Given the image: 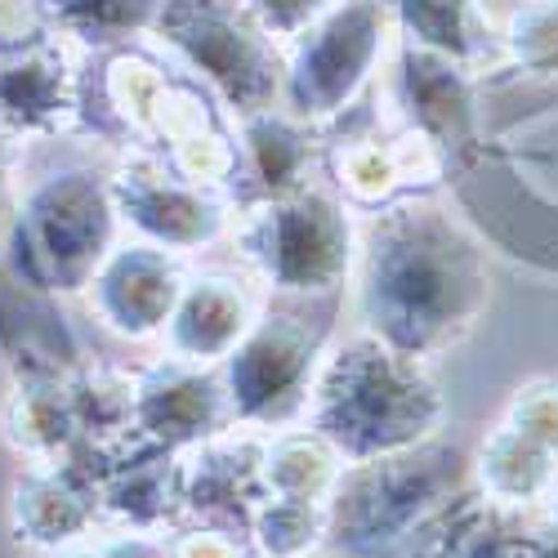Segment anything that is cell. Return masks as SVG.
<instances>
[{
    "mask_svg": "<svg viewBox=\"0 0 558 558\" xmlns=\"http://www.w3.org/2000/svg\"><path fill=\"white\" fill-rule=\"evenodd\" d=\"M483 304V259L442 210L407 202L376 219L362 259V317L371 336L425 362L470 331Z\"/></svg>",
    "mask_w": 558,
    "mask_h": 558,
    "instance_id": "1",
    "label": "cell"
},
{
    "mask_svg": "<svg viewBox=\"0 0 558 558\" xmlns=\"http://www.w3.org/2000/svg\"><path fill=\"white\" fill-rule=\"evenodd\" d=\"M313 429L353 464L421 451L442 421V398L421 357L380 336L349 340L313 380Z\"/></svg>",
    "mask_w": 558,
    "mask_h": 558,
    "instance_id": "2",
    "label": "cell"
},
{
    "mask_svg": "<svg viewBox=\"0 0 558 558\" xmlns=\"http://www.w3.org/2000/svg\"><path fill=\"white\" fill-rule=\"evenodd\" d=\"M117 202L89 170L45 179L19 206L14 268L36 291H81L112 255Z\"/></svg>",
    "mask_w": 558,
    "mask_h": 558,
    "instance_id": "3",
    "label": "cell"
},
{
    "mask_svg": "<svg viewBox=\"0 0 558 558\" xmlns=\"http://www.w3.org/2000/svg\"><path fill=\"white\" fill-rule=\"evenodd\" d=\"M451 500L447 478L425 456H380L362 460L353 474H340L327 500V536L344 549L376 554L421 536V527Z\"/></svg>",
    "mask_w": 558,
    "mask_h": 558,
    "instance_id": "4",
    "label": "cell"
},
{
    "mask_svg": "<svg viewBox=\"0 0 558 558\" xmlns=\"http://www.w3.org/2000/svg\"><path fill=\"white\" fill-rule=\"evenodd\" d=\"M242 246L246 259L277 291H295V295L331 291L353 259L344 210L331 197L304 189L287 197H268V206L251 215Z\"/></svg>",
    "mask_w": 558,
    "mask_h": 558,
    "instance_id": "5",
    "label": "cell"
},
{
    "mask_svg": "<svg viewBox=\"0 0 558 558\" xmlns=\"http://www.w3.org/2000/svg\"><path fill=\"white\" fill-rule=\"evenodd\" d=\"M317 336L300 317H264L228 357V407L238 421L268 425L308 402Z\"/></svg>",
    "mask_w": 558,
    "mask_h": 558,
    "instance_id": "6",
    "label": "cell"
},
{
    "mask_svg": "<svg viewBox=\"0 0 558 558\" xmlns=\"http://www.w3.org/2000/svg\"><path fill=\"white\" fill-rule=\"evenodd\" d=\"M228 393L197 362L170 357L134 385V429L153 447H193L223 429Z\"/></svg>",
    "mask_w": 558,
    "mask_h": 558,
    "instance_id": "7",
    "label": "cell"
},
{
    "mask_svg": "<svg viewBox=\"0 0 558 558\" xmlns=\"http://www.w3.org/2000/svg\"><path fill=\"white\" fill-rule=\"evenodd\" d=\"M89 287H95V304L104 322L125 340H148L166 331L183 295L179 268L161 246L112 251Z\"/></svg>",
    "mask_w": 558,
    "mask_h": 558,
    "instance_id": "8",
    "label": "cell"
},
{
    "mask_svg": "<svg viewBox=\"0 0 558 558\" xmlns=\"http://www.w3.org/2000/svg\"><path fill=\"white\" fill-rule=\"evenodd\" d=\"M112 202L117 215H125L161 251L210 246L223 228L219 206L166 170H121L112 179Z\"/></svg>",
    "mask_w": 558,
    "mask_h": 558,
    "instance_id": "9",
    "label": "cell"
},
{
    "mask_svg": "<svg viewBox=\"0 0 558 558\" xmlns=\"http://www.w3.org/2000/svg\"><path fill=\"white\" fill-rule=\"evenodd\" d=\"M264 451L259 442H210L197 451L193 464H183V505L197 509L202 519H223L228 527H246L259 500L268 496L264 487Z\"/></svg>",
    "mask_w": 558,
    "mask_h": 558,
    "instance_id": "10",
    "label": "cell"
},
{
    "mask_svg": "<svg viewBox=\"0 0 558 558\" xmlns=\"http://www.w3.org/2000/svg\"><path fill=\"white\" fill-rule=\"evenodd\" d=\"M99 478H81L72 464L32 470L14 487V532L40 549H68L99 514Z\"/></svg>",
    "mask_w": 558,
    "mask_h": 558,
    "instance_id": "11",
    "label": "cell"
},
{
    "mask_svg": "<svg viewBox=\"0 0 558 558\" xmlns=\"http://www.w3.org/2000/svg\"><path fill=\"white\" fill-rule=\"evenodd\" d=\"M255 327V308L242 282L232 277H197V282L183 287L179 308L170 317V344L174 357L183 362H223L232 357Z\"/></svg>",
    "mask_w": 558,
    "mask_h": 558,
    "instance_id": "12",
    "label": "cell"
},
{
    "mask_svg": "<svg viewBox=\"0 0 558 558\" xmlns=\"http://www.w3.org/2000/svg\"><path fill=\"white\" fill-rule=\"evenodd\" d=\"M509 505L492 496H451L421 527L415 558H527V536L505 514Z\"/></svg>",
    "mask_w": 558,
    "mask_h": 558,
    "instance_id": "13",
    "label": "cell"
},
{
    "mask_svg": "<svg viewBox=\"0 0 558 558\" xmlns=\"http://www.w3.org/2000/svg\"><path fill=\"white\" fill-rule=\"evenodd\" d=\"M371 54H376V27L362 10L344 14L327 36H317L313 54L295 76L300 112H336L340 104H349L357 81L366 76Z\"/></svg>",
    "mask_w": 558,
    "mask_h": 558,
    "instance_id": "14",
    "label": "cell"
},
{
    "mask_svg": "<svg viewBox=\"0 0 558 558\" xmlns=\"http://www.w3.org/2000/svg\"><path fill=\"white\" fill-rule=\"evenodd\" d=\"M72 112V81L63 76L59 59L45 50H23L0 63V121L45 134L59 130Z\"/></svg>",
    "mask_w": 558,
    "mask_h": 558,
    "instance_id": "15",
    "label": "cell"
},
{
    "mask_svg": "<svg viewBox=\"0 0 558 558\" xmlns=\"http://www.w3.org/2000/svg\"><path fill=\"white\" fill-rule=\"evenodd\" d=\"M166 451L170 447H157L148 456L121 460L108 474H99V500L108 514L125 519L138 532H148L174 514V505L183 500V470Z\"/></svg>",
    "mask_w": 558,
    "mask_h": 558,
    "instance_id": "16",
    "label": "cell"
},
{
    "mask_svg": "<svg viewBox=\"0 0 558 558\" xmlns=\"http://www.w3.org/2000/svg\"><path fill=\"white\" fill-rule=\"evenodd\" d=\"M5 425H10L14 447H23L32 456H59L63 447H72L81 438L76 407H72V385L27 380L19 389V398L10 402Z\"/></svg>",
    "mask_w": 558,
    "mask_h": 558,
    "instance_id": "17",
    "label": "cell"
},
{
    "mask_svg": "<svg viewBox=\"0 0 558 558\" xmlns=\"http://www.w3.org/2000/svg\"><path fill=\"white\" fill-rule=\"evenodd\" d=\"M340 483V451L327 438H282L264 451V487L268 496L287 500H317L327 505V496Z\"/></svg>",
    "mask_w": 558,
    "mask_h": 558,
    "instance_id": "18",
    "label": "cell"
},
{
    "mask_svg": "<svg viewBox=\"0 0 558 558\" xmlns=\"http://www.w3.org/2000/svg\"><path fill=\"white\" fill-rule=\"evenodd\" d=\"M251 541L264 558H308L327 541V505L264 496L251 519Z\"/></svg>",
    "mask_w": 558,
    "mask_h": 558,
    "instance_id": "19",
    "label": "cell"
},
{
    "mask_svg": "<svg viewBox=\"0 0 558 558\" xmlns=\"http://www.w3.org/2000/svg\"><path fill=\"white\" fill-rule=\"evenodd\" d=\"M246 153H251V170L259 174L268 197H287V193L300 189V174H304V161H308L304 134L264 117L246 130Z\"/></svg>",
    "mask_w": 558,
    "mask_h": 558,
    "instance_id": "20",
    "label": "cell"
},
{
    "mask_svg": "<svg viewBox=\"0 0 558 558\" xmlns=\"http://www.w3.org/2000/svg\"><path fill=\"white\" fill-rule=\"evenodd\" d=\"M170 558H242V545L223 527H197L170 545Z\"/></svg>",
    "mask_w": 558,
    "mask_h": 558,
    "instance_id": "21",
    "label": "cell"
},
{
    "mask_svg": "<svg viewBox=\"0 0 558 558\" xmlns=\"http://www.w3.org/2000/svg\"><path fill=\"white\" fill-rule=\"evenodd\" d=\"M104 558H170V549L161 541H153L148 532H130V536H117L99 549Z\"/></svg>",
    "mask_w": 558,
    "mask_h": 558,
    "instance_id": "22",
    "label": "cell"
},
{
    "mask_svg": "<svg viewBox=\"0 0 558 558\" xmlns=\"http://www.w3.org/2000/svg\"><path fill=\"white\" fill-rule=\"evenodd\" d=\"M527 558H558V523L527 536Z\"/></svg>",
    "mask_w": 558,
    "mask_h": 558,
    "instance_id": "23",
    "label": "cell"
},
{
    "mask_svg": "<svg viewBox=\"0 0 558 558\" xmlns=\"http://www.w3.org/2000/svg\"><path fill=\"white\" fill-rule=\"evenodd\" d=\"M54 558H104L99 549H76V545H68V549H54Z\"/></svg>",
    "mask_w": 558,
    "mask_h": 558,
    "instance_id": "24",
    "label": "cell"
},
{
    "mask_svg": "<svg viewBox=\"0 0 558 558\" xmlns=\"http://www.w3.org/2000/svg\"><path fill=\"white\" fill-rule=\"evenodd\" d=\"M5 183H10V161H5V148H0V193H5Z\"/></svg>",
    "mask_w": 558,
    "mask_h": 558,
    "instance_id": "25",
    "label": "cell"
}]
</instances>
